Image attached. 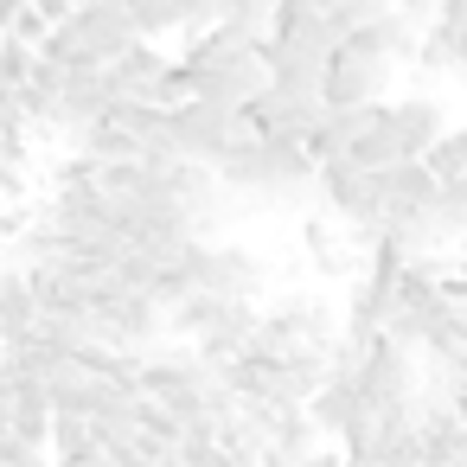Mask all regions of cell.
<instances>
[{
	"mask_svg": "<svg viewBox=\"0 0 467 467\" xmlns=\"http://www.w3.org/2000/svg\"><path fill=\"white\" fill-rule=\"evenodd\" d=\"M180 84H186V103H212V109H250L263 90H269V71H263V46H237L224 39L218 26L205 39H186L180 58H173Z\"/></svg>",
	"mask_w": 467,
	"mask_h": 467,
	"instance_id": "1",
	"label": "cell"
},
{
	"mask_svg": "<svg viewBox=\"0 0 467 467\" xmlns=\"http://www.w3.org/2000/svg\"><path fill=\"white\" fill-rule=\"evenodd\" d=\"M129 46H141L135 26H129V0H90V7H71L65 26L46 33L39 58L58 65V71H103V65H116Z\"/></svg>",
	"mask_w": 467,
	"mask_h": 467,
	"instance_id": "2",
	"label": "cell"
},
{
	"mask_svg": "<svg viewBox=\"0 0 467 467\" xmlns=\"http://www.w3.org/2000/svg\"><path fill=\"white\" fill-rule=\"evenodd\" d=\"M212 180L224 192H244V199H295L314 186V161L307 148H288V141H237L231 154L212 161Z\"/></svg>",
	"mask_w": 467,
	"mask_h": 467,
	"instance_id": "3",
	"label": "cell"
},
{
	"mask_svg": "<svg viewBox=\"0 0 467 467\" xmlns=\"http://www.w3.org/2000/svg\"><path fill=\"white\" fill-rule=\"evenodd\" d=\"M320 122H327L320 97H282V90H263V97L244 109V129H250L256 141H288V148H307V141L320 135Z\"/></svg>",
	"mask_w": 467,
	"mask_h": 467,
	"instance_id": "5",
	"label": "cell"
},
{
	"mask_svg": "<svg viewBox=\"0 0 467 467\" xmlns=\"http://www.w3.org/2000/svg\"><path fill=\"white\" fill-rule=\"evenodd\" d=\"M269 26H275V7H269V0L218 7V33H224V39H237V46H269Z\"/></svg>",
	"mask_w": 467,
	"mask_h": 467,
	"instance_id": "9",
	"label": "cell"
},
{
	"mask_svg": "<svg viewBox=\"0 0 467 467\" xmlns=\"http://www.w3.org/2000/svg\"><path fill=\"white\" fill-rule=\"evenodd\" d=\"M454 371H461V378H467V352H461V365H454Z\"/></svg>",
	"mask_w": 467,
	"mask_h": 467,
	"instance_id": "12",
	"label": "cell"
},
{
	"mask_svg": "<svg viewBox=\"0 0 467 467\" xmlns=\"http://www.w3.org/2000/svg\"><path fill=\"white\" fill-rule=\"evenodd\" d=\"M39 327V301L14 263H0V339H26Z\"/></svg>",
	"mask_w": 467,
	"mask_h": 467,
	"instance_id": "8",
	"label": "cell"
},
{
	"mask_svg": "<svg viewBox=\"0 0 467 467\" xmlns=\"http://www.w3.org/2000/svg\"><path fill=\"white\" fill-rule=\"evenodd\" d=\"M454 422H461V435H467V378L454 384Z\"/></svg>",
	"mask_w": 467,
	"mask_h": 467,
	"instance_id": "11",
	"label": "cell"
},
{
	"mask_svg": "<svg viewBox=\"0 0 467 467\" xmlns=\"http://www.w3.org/2000/svg\"><path fill=\"white\" fill-rule=\"evenodd\" d=\"M301 244H307V256H314L320 275H358V263H365V244L352 231H333L327 218H307L301 224Z\"/></svg>",
	"mask_w": 467,
	"mask_h": 467,
	"instance_id": "7",
	"label": "cell"
},
{
	"mask_svg": "<svg viewBox=\"0 0 467 467\" xmlns=\"http://www.w3.org/2000/svg\"><path fill=\"white\" fill-rule=\"evenodd\" d=\"M390 129H397L403 161H422V154L448 135V109H441L435 97H403V103H390Z\"/></svg>",
	"mask_w": 467,
	"mask_h": 467,
	"instance_id": "6",
	"label": "cell"
},
{
	"mask_svg": "<svg viewBox=\"0 0 467 467\" xmlns=\"http://www.w3.org/2000/svg\"><path fill=\"white\" fill-rule=\"evenodd\" d=\"M167 135H173V161H199L212 167L218 154H231L237 141H250L237 109H212V103H180L167 109Z\"/></svg>",
	"mask_w": 467,
	"mask_h": 467,
	"instance_id": "4",
	"label": "cell"
},
{
	"mask_svg": "<svg viewBox=\"0 0 467 467\" xmlns=\"http://www.w3.org/2000/svg\"><path fill=\"white\" fill-rule=\"evenodd\" d=\"M33 186V167H26V148H0V205H20Z\"/></svg>",
	"mask_w": 467,
	"mask_h": 467,
	"instance_id": "10",
	"label": "cell"
}]
</instances>
